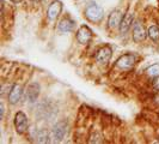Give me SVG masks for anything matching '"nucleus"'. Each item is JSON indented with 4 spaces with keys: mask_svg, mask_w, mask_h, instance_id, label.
Listing matches in <instances>:
<instances>
[{
    "mask_svg": "<svg viewBox=\"0 0 159 144\" xmlns=\"http://www.w3.org/2000/svg\"><path fill=\"white\" fill-rule=\"evenodd\" d=\"M147 73L152 76V77H156V76H159V64H154L152 66H150L147 69Z\"/></svg>",
    "mask_w": 159,
    "mask_h": 144,
    "instance_id": "nucleus-16",
    "label": "nucleus"
},
{
    "mask_svg": "<svg viewBox=\"0 0 159 144\" xmlns=\"http://www.w3.org/2000/svg\"><path fill=\"white\" fill-rule=\"evenodd\" d=\"M148 37L151 38L153 42H158L159 41V26L153 24L148 28Z\"/></svg>",
    "mask_w": 159,
    "mask_h": 144,
    "instance_id": "nucleus-14",
    "label": "nucleus"
},
{
    "mask_svg": "<svg viewBox=\"0 0 159 144\" xmlns=\"http://www.w3.org/2000/svg\"><path fill=\"white\" fill-rule=\"evenodd\" d=\"M49 138H50V136H49L46 130L38 131V133H37V142L38 143H48V142H50Z\"/></svg>",
    "mask_w": 159,
    "mask_h": 144,
    "instance_id": "nucleus-15",
    "label": "nucleus"
},
{
    "mask_svg": "<svg viewBox=\"0 0 159 144\" xmlns=\"http://www.w3.org/2000/svg\"><path fill=\"white\" fill-rule=\"evenodd\" d=\"M61 10H62V4L60 1H57V0L53 1L47 10V17L49 21H55V19L60 16Z\"/></svg>",
    "mask_w": 159,
    "mask_h": 144,
    "instance_id": "nucleus-9",
    "label": "nucleus"
},
{
    "mask_svg": "<svg viewBox=\"0 0 159 144\" xmlns=\"http://www.w3.org/2000/svg\"><path fill=\"white\" fill-rule=\"evenodd\" d=\"M92 38V30L87 25H82L77 31V40L80 45H87Z\"/></svg>",
    "mask_w": 159,
    "mask_h": 144,
    "instance_id": "nucleus-4",
    "label": "nucleus"
},
{
    "mask_svg": "<svg viewBox=\"0 0 159 144\" xmlns=\"http://www.w3.org/2000/svg\"><path fill=\"white\" fill-rule=\"evenodd\" d=\"M147 35H148V33L146 31L145 26L140 22H135L134 28H133V40L135 42H142Z\"/></svg>",
    "mask_w": 159,
    "mask_h": 144,
    "instance_id": "nucleus-8",
    "label": "nucleus"
},
{
    "mask_svg": "<svg viewBox=\"0 0 159 144\" xmlns=\"http://www.w3.org/2000/svg\"><path fill=\"white\" fill-rule=\"evenodd\" d=\"M12 3H15V4H19V3H22L23 0H11Z\"/></svg>",
    "mask_w": 159,
    "mask_h": 144,
    "instance_id": "nucleus-20",
    "label": "nucleus"
},
{
    "mask_svg": "<svg viewBox=\"0 0 159 144\" xmlns=\"http://www.w3.org/2000/svg\"><path fill=\"white\" fill-rule=\"evenodd\" d=\"M66 132H67V122L66 121H59L57 124H55L52 130V133H50L52 142H54V143L61 142L65 137Z\"/></svg>",
    "mask_w": 159,
    "mask_h": 144,
    "instance_id": "nucleus-2",
    "label": "nucleus"
},
{
    "mask_svg": "<svg viewBox=\"0 0 159 144\" xmlns=\"http://www.w3.org/2000/svg\"><path fill=\"white\" fill-rule=\"evenodd\" d=\"M38 95H39V85H38L37 83H31V84L26 88V93H25L26 100H28L29 102L34 103V102L38 99Z\"/></svg>",
    "mask_w": 159,
    "mask_h": 144,
    "instance_id": "nucleus-11",
    "label": "nucleus"
},
{
    "mask_svg": "<svg viewBox=\"0 0 159 144\" xmlns=\"http://www.w3.org/2000/svg\"><path fill=\"white\" fill-rule=\"evenodd\" d=\"M15 127L17 130L18 133H25L29 129V122H28V118L23 112H17L16 117H15Z\"/></svg>",
    "mask_w": 159,
    "mask_h": 144,
    "instance_id": "nucleus-3",
    "label": "nucleus"
},
{
    "mask_svg": "<svg viewBox=\"0 0 159 144\" xmlns=\"http://www.w3.org/2000/svg\"><path fill=\"white\" fill-rule=\"evenodd\" d=\"M57 29H59V31H61V33H69L74 29V22L71 18H64L62 21L59 23Z\"/></svg>",
    "mask_w": 159,
    "mask_h": 144,
    "instance_id": "nucleus-13",
    "label": "nucleus"
},
{
    "mask_svg": "<svg viewBox=\"0 0 159 144\" xmlns=\"http://www.w3.org/2000/svg\"><path fill=\"white\" fill-rule=\"evenodd\" d=\"M154 100H156V102L159 104V91H158V94L156 95V97H154Z\"/></svg>",
    "mask_w": 159,
    "mask_h": 144,
    "instance_id": "nucleus-18",
    "label": "nucleus"
},
{
    "mask_svg": "<svg viewBox=\"0 0 159 144\" xmlns=\"http://www.w3.org/2000/svg\"><path fill=\"white\" fill-rule=\"evenodd\" d=\"M136 63V56L134 54H131V53H127L124 55H122L121 58H118V60L116 63V66L120 67L122 70H126V69H131L133 67Z\"/></svg>",
    "mask_w": 159,
    "mask_h": 144,
    "instance_id": "nucleus-5",
    "label": "nucleus"
},
{
    "mask_svg": "<svg viewBox=\"0 0 159 144\" xmlns=\"http://www.w3.org/2000/svg\"><path fill=\"white\" fill-rule=\"evenodd\" d=\"M134 22V15L132 12H127L123 18H122V22L120 24V33L121 34H126L128 33V30L131 29V26L133 25Z\"/></svg>",
    "mask_w": 159,
    "mask_h": 144,
    "instance_id": "nucleus-12",
    "label": "nucleus"
},
{
    "mask_svg": "<svg viewBox=\"0 0 159 144\" xmlns=\"http://www.w3.org/2000/svg\"><path fill=\"white\" fill-rule=\"evenodd\" d=\"M123 15L120 10H115L110 15H109L108 18V26L110 29H115V28H120V24L122 22Z\"/></svg>",
    "mask_w": 159,
    "mask_h": 144,
    "instance_id": "nucleus-10",
    "label": "nucleus"
},
{
    "mask_svg": "<svg viewBox=\"0 0 159 144\" xmlns=\"http://www.w3.org/2000/svg\"><path fill=\"white\" fill-rule=\"evenodd\" d=\"M113 55V51L110 46H103L102 48H99L96 53V60L99 64H108L109 60L111 59Z\"/></svg>",
    "mask_w": 159,
    "mask_h": 144,
    "instance_id": "nucleus-6",
    "label": "nucleus"
},
{
    "mask_svg": "<svg viewBox=\"0 0 159 144\" xmlns=\"http://www.w3.org/2000/svg\"><path fill=\"white\" fill-rule=\"evenodd\" d=\"M4 113H5V109H4V104L1 103V118H4Z\"/></svg>",
    "mask_w": 159,
    "mask_h": 144,
    "instance_id": "nucleus-19",
    "label": "nucleus"
},
{
    "mask_svg": "<svg viewBox=\"0 0 159 144\" xmlns=\"http://www.w3.org/2000/svg\"><path fill=\"white\" fill-rule=\"evenodd\" d=\"M152 85L156 90H159V76L153 77V81H152Z\"/></svg>",
    "mask_w": 159,
    "mask_h": 144,
    "instance_id": "nucleus-17",
    "label": "nucleus"
},
{
    "mask_svg": "<svg viewBox=\"0 0 159 144\" xmlns=\"http://www.w3.org/2000/svg\"><path fill=\"white\" fill-rule=\"evenodd\" d=\"M23 97V88L19 84H13L8 94V102L11 104H17Z\"/></svg>",
    "mask_w": 159,
    "mask_h": 144,
    "instance_id": "nucleus-7",
    "label": "nucleus"
},
{
    "mask_svg": "<svg viewBox=\"0 0 159 144\" xmlns=\"http://www.w3.org/2000/svg\"><path fill=\"white\" fill-rule=\"evenodd\" d=\"M85 16H86V18L88 19V21H91L93 23H98V22H101L102 19H103L104 11H103V8L99 5L92 3L88 6H86V8H85Z\"/></svg>",
    "mask_w": 159,
    "mask_h": 144,
    "instance_id": "nucleus-1",
    "label": "nucleus"
}]
</instances>
